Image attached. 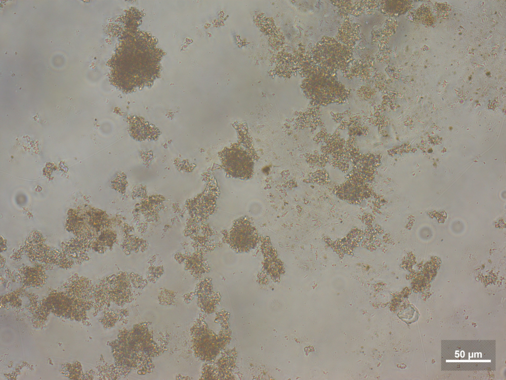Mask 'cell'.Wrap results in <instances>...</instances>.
I'll list each match as a JSON object with an SVG mask.
<instances>
[{
	"label": "cell",
	"mask_w": 506,
	"mask_h": 380,
	"mask_svg": "<svg viewBox=\"0 0 506 380\" xmlns=\"http://www.w3.org/2000/svg\"><path fill=\"white\" fill-rule=\"evenodd\" d=\"M164 51L150 33L126 31L109 62L111 83L124 93L150 87L161 75Z\"/></svg>",
	"instance_id": "6da1fadb"
},
{
	"label": "cell",
	"mask_w": 506,
	"mask_h": 380,
	"mask_svg": "<svg viewBox=\"0 0 506 380\" xmlns=\"http://www.w3.org/2000/svg\"><path fill=\"white\" fill-rule=\"evenodd\" d=\"M305 82V92L312 99L320 103L339 100L345 95V90L329 71L319 66Z\"/></svg>",
	"instance_id": "7a4b0ae2"
},
{
	"label": "cell",
	"mask_w": 506,
	"mask_h": 380,
	"mask_svg": "<svg viewBox=\"0 0 506 380\" xmlns=\"http://www.w3.org/2000/svg\"><path fill=\"white\" fill-rule=\"evenodd\" d=\"M24 250L29 259L34 261L54 264L66 269L73 264L74 260L64 252L45 244L44 237L37 231L30 233Z\"/></svg>",
	"instance_id": "3957f363"
},
{
	"label": "cell",
	"mask_w": 506,
	"mask_h": 380,
	"mask_svg": "<svg viewBox=\"0 0 506 380\" xmlns=\"http://www.w3.org/2000/svg\"><path fill=\"white\" fill-rule=\"evenodd\" d=\"M314 59L318 66L329 71L347 67L351 58L349 49L336 40L322 39L313 51Z\"/></svg>",
	"instance_id": "277c9868"
},
{
	"label": "cell",
	"mask_w": 506,
	"mask_h": 380,
	"mask_svg": "<svg viewBox=\"0 0 506 380\" xmlns=\"http://www.w3.org/2000/svg\"><path fill=\"white\" fill-rule=\"evenodd\" d=\"M221 165L230 176L240 179H249L253 175V161L248 152L241 146L234 144L225 148L219 154Z\"/></svg>",
	"instance_id": "5b68a950"
},
{
	"label": "cell",
	"mask_w": 506,
	"mask_h": 380,
	"mask_svg": "<svg viewBox=\"0 0 506 380\" xmlns=\"http://www.w3.org/2000/svg\"><path fill=\"white\" fill-rule=\"evenodd\" d=\"M258 241L257 231L246 217L234 221L228 235L230 247L237 252H247L253 249Z\"/></svg>",
	"instance_id": "8992f818"
},
{
	"label": "cell",
	"mask_w": 506,
	"mask_h": 380,
	"mask_svg": "<svg viewBox=\"0 0 506 380\" xmlns=\"http://www.w3.org/2000/svg\"><path fill=\"white\" fill-rule=\"evenodd\" d=\"M85 301L76 299L63 292H55L50 295L46 301L47 307L55 314L69 318L80 319L84 317Z\"/></svg>",
	"instance_id": "52a82bcc"
},
{
	"label": "cell",
	"mask_w": 506,
	"mask_h": 380,
	"mask_svg": "<svg viewBox=\"0 0 506 380\" xmlns=\"http://www.w3.org/2000/svg\"><path fill=\"white\" fill-rule=\"evenodd\" d=\"M128 124L129 134L136 141L156 140L160 135L156 127L143 119L132 117L129 119Z\"/></svg>",
	"instance_id": "ba28073f"
},
{
	"label": "cell",
	"mask_w": 506,
	"mask_h": 380,
	"mask_svg": "<svg viewBox=\"0 0 506 380\" xmlns=\"http://www.w3.org/2000/svg\"><path fill=\"white\" fill-rule=\"evenodd\" d=\"M66 286L68 292L67 293L80 301H83L81 299H83L85 301L84 298L91 296L93 294V288L91 282L84 277L74 276L71 277Z\"/></svg>",
	"instance_id": "9c48e42d"
},
{
	"label": "cell",
	"mask_w": 506,
	"mask_h": 380,
	"mask_svg": "<svg viewBox=\"0 0 506 380\" xmlns=\"http://www.w3.org/2000/svg\"><path fill=\"white\" fill-rule=\"evenodd\" d=\"M92 241L84 240L76 237L61 245L62 251L73 260L80 264L81 262L87 260V252L91 248Z\"/></svg>",
	"instance_id": "30bf717a"
},
{
	"label": "cell",
	"mask_w": 506,
	"mask_h": 380,
	"mask_svg": "<svg viewBox=\"0 0 506 380\" xmlns=\"http://www.w3.org/2000/svg\"><path fill=\"white\" fill-rule=\"evenodd\" d=\"M213 336L207 331L197 332L193 338V347L196 355L206 359L212 356Z\"/></svg>",
	"instance_id": "8fae6325"
},
{
	"label": "cell",
	"mask_w": 506,
	"mask_h": 380,
	"mask_svg": "<svg viewBox=\"0 0 506 380\" xmlns=\"http://www.w3.org/2000/svg\"><path fill=\"white\" fill-rule=\"evenodd\" d=\"M23 282L27 285L40 286L44 284L45 281V273L39 268H31L28 267L23 268Z\"/></svg>",
	"instance_id": "7c38bea8"
}]
</instances>
